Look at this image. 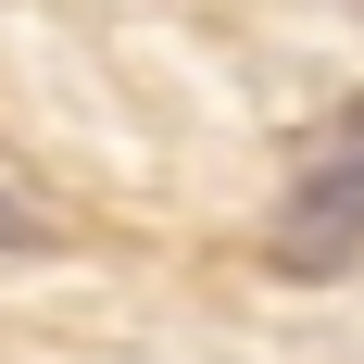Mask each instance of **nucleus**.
<instances>
[{
    "label": "nucleus",
    "instance_id": "f257e3e1",
    "mask_svg": "<svg viewBox=\"0 0 364 364\" xmlns=\"http://www.w3.org/2000/svg\"><path fill=\"white\" fill-rule=\"evenodd\" d=\"M264 252L289 264V277H352L364 264V101L327 126V151L289 176L277 226H264Z\"/></svg>",
    "mask_w": 364,
    "mask_h": 364
},
{
    "label": "nucleus",
    "instance_id": "f03ea898",
    "mask_svg": "<svg viewBox=\"0 0 364 364\" xmlns=\"http://www.w3.org/2000/svg\"><path fill=\"white\" fill-rule=\"evenodd\" d=\"M50 239H63V214H50V188H38L26 164L0 151V252H50Z\"/></svg>",
    "mask_w": 364,
    "mask_h": 364
}]
</instances>
